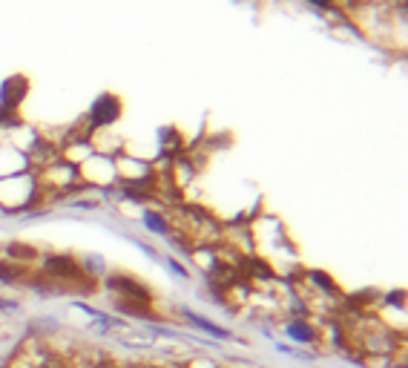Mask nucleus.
<instances>
[{
    "label": "nucleus",
    "instance_id": "f257e3e1",
    "mask_svg": "<svg viewBox=\"0 0 408 368\" xmlns=\"http://www.w3.org/2000/svg\"><path fill=\"white\" fill-rule=\"evenodd\" d=\"M118 115V101L113 95H106L95 104V110H92V124H104V121H113Z\"/></svg>",
    "mask_w": 408,
    "mask_h": 368
},
{
    "label": "nucleus",
    "instance_id": "f03ea898",
    "mask_svg": "<svg viewBox=\"0 0 408 368\" xmlns=\"http://www.w3.org/2000/svg\"><path fill=\"white\" fill-rule=\"evenodd\" d=\"M147 225H149V227H156V230H161V233H167L164 222L158 219V216H153V213H149V216H147Z\"/></svg>",
    "mask_w": 408,
    "mask_h": 368
},
{
    "label": "nucleus",
    "instance_id": "7ed1b4c3",
    "mask_svg": "<svg viewBox=\"0 0 408 368\" xmlns=\"http://www.w3.org/2000/svg\"><path fill=\"white\" fill-rule=\"evenodd\" d=\"M311 3H316V6H331L334 0H311Z\"/></svg>",
    "mask_w": 408,
    "mask_h": 368
}]
</instances>
